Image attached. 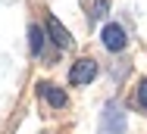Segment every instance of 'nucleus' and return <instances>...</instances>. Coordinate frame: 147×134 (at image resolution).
I'll use <instances>...</instances> for the list:
<instances>
[{
    "mask_svg": "<svg viewBox=\"0 0 147 134\" xmlns=\"http://www.w3.org/2000/svg\"><path fill=\"white\" fill-rule=\"evenodd\" d=\"M125 131V109L116 100H110L107 109L100 112V134H122Z\"/></svg>",
    "mask_w": 147,
    "mask_h": 134,
    "instance_id": "1",
    "label": "nucleus"
},
{
    "mask_svg": "<svg viewBox=\"0 0 147 134\" xmlns=\"http://www.w3.org/2000/svg\"><path fill=\"white\" fill-rule=\"evenodd\" d=\"M100 38H103V47L107 50H113V53H119V50H125V44H128V38H125V28L116 25V22H110V25L100 31Z\"/></svg>",
    "mask_w": 147,
    "mask_h": 134,
    "instance_id": "2",
    "label": "nucleus"
},
{
    "mask_svg": "<svg viewBox=\"0 0 147 134\" xmlns=\"http://www.w3.org/2000/svg\"><path fill=\"white\" fill-rule=\"evenodd\" d=\"M94 75H97V62L88 59V56L72 62V69H69V81L72 84H88V81H94Z\"/></svg>",
    "mask_w": 147,
    "mask_h": 134,
    "instance_id": "3",
    "label": "nucleus"
},
{
    "mask_svg": "<svg viewBox=\"0 0 147 134\" xmlns=\"http://www.w3.org/2000/svg\"><path fill=\"white\" fill-rule=\"evenodd\" d=\"M47 34L53 38V44H57V47H69V44H72V34L66 31V25L59 22L57 16H47Z\"/></svg>",
    "mask_w": 147,
    "mask_h": 134,
    "instance_id": "4",
    "label": "nucleus"
},
{
    "mask_svg": "<svg viewBox=\"0 0 147 134\" xmlns=\"http://www.w3.org/2000/svg\"><path fill=\"white\" fill-rule=\"evenodd\" d=\"M38 87H41V97H44L50 106H57V109L66 106V90H63V87H57V84H47V81H44V84H38Z\"/></svg>",
    "mask_w": 147,
    "mask_h": 134,
    "instance_id": "5",
    "label": "nucleus"
},
{
    "mask_svg": "<svg viewBox=\"0 0 147 134\" xmlns=\"http://www.w3.org/2000/svg\"><path fill=\"white\" fill-rule=\"evenodd\" d=\"M28 44H31V53H34V56L44 50V31H41V25H31L28 28Z\"/></svg>",
    "mask_w": 147,
    "mask_h": 134,
    "instance_id": "6",
    "label": "nucleus"
},
{
    "mask_svg": "<svg viewBox=\"0 0 147 134\" xmlns=\"http://www.w3.org/2000/svg\"><path fill=\"white\" fill-rule=\"evenodd\" d=\"M138 103H141V106L147 109V78L141 81V84H138Z\"/></svg>",
    "mask_w": 147,
    "mask_h": 134,
    "instance_id": "7",
    "label": "nucleus"
},
{
    "mask_svg": "<svg viewBox=\"0 0 147 134\" xmlns=\"http://www.w3.org/2000/svg\"><path fill=\"white\" fill-rule=\"evenodd\" d=\"M107 6H110V0H97V3H94V16H97V19L107 16Z\"/></svg>",
    "mask_w": 147,
    "mask_h": 134,
    "instance_id": "8",
    "label": "nucleus"
}]
</instances>
